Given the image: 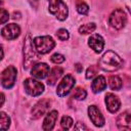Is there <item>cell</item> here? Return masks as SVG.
Returning <instances> with one entry per match:
<instances>
[{
    "label": "cell",
    "instance_id": "1",
    "mask_svg": "<svg viewBox=\"0 0 131 131\" xmlns=\"http://www.w3.org/2000/svg\"><path fill=\"white\" fill-rule=\"evenodd\" d=\"M122 63V58L112 50L106 51L99 59V67L105 72H115L121 68Z\"/></svg>",
    "mask_w": 131,
    "mask_h": 131
},
{
    "label": "cell",
    "instance_id": "2",
    "mask_svg": "<svg viewBox=\"0 0 131 131\" xmlns=\"http://www.w3.org/2000/svg\"><path fill=\"white\" fill-rule=\"evenodd\" d=\"M24 56H25V59H24V67L25 69H29L31 66L35 64L38 60H39V57L36 53V50H34V47H33V41L31 40V37L30 35H28L25 39V44H24Z\"/></svg>",
    "mask_w": 131,
    "mask_h": 131
},
{
    "label": "cell",
    "instance_id": "3",
    "mask_svg": "<svg viewBox=\"0 0 131 131\" xmlns=\"http://www.w3.org/2000/svg\"><path fill=\"white\" fill-rule=\"evenodd\" d=\"M33 46L38 53L45 54L53 49V47L55 46V42L50 36H41L36 37L33 40Z\"/></svg>",
    "mask_w": 131,
    "mask_h": 131
},
{
    "label": "cell",
    "instance_id": "4",
    "mask_svg": "<svg viewBox=\"0 0 131 131\" xmlns=\"http://www.w3.org/2000/svg\"><path fill=\"white\" fill-rule=\"evenodd\" d=\"M49 2V11L54 14L57 19L64 20L68 17V6L62 0H48Z\"/></svg>",
    "mask_w": 131,
    "mask_h": 131
},
{
    "label": "cell",
    "instance_id": "5",
    "mask_svg": "<svg viewBox=\"0 0 131 131\" xmlns=\"http://www.w3.org/2000/svg\"><path fill=\"white\" fill-rule=\"evenodd\" d=\"M110 25L117 29V30H120L122 29L125 25H126V21H127V16H126V13L123 9H120V8H117L115 9L112 14L110 15Z\"/></svg>",
    "mask_w": 131,
    "mask_h": 131
},
{
    "label": "cell",
    "instance_id": "6",
    "mask_svg": "<svg viewBox=\"0 0 131 131\" xmlns=\"http://www.w3.org/2000/svg\"><path fill=\"white\" fill-rule=\"evenodd\" d=\"M24 86H25L27 93L30 94L31 96H38L41 93H43V91H44V85L41 82L34 80L32 78L26 79Z\"/></svg>",
    "mask_w": 131,
    "mask_h": 131
},
{
    "label": "cell",
    "instance_id": "7",
    "mask_svg": "<svg viewBox=\"0 0 131 131\" xmlns=\"http://www.w3.org/2000/svg\"><path fill=\"white\" fill-rule=\"evenodd\" d=\"M15 79H16V69L14 67L10 66L2 72L1 83L4 88H6V89L11 88L15 83Z\"/></svg>",
    "mask_w": 131,
    "mask_h": 131
},
{
    "label": "cell",
    "instance_id": "8",
    "mask_svg": "<svg viewBox=\"0 0 131 131\" xmlns=\"http://www.w3.org/2000/svg\"><path fill=\"white\" fill-rule=\"evenodd\" d=\"M75 83H76L75 82V78L72 75H67L57 86V89H56L57 95L60 96V97L68 95L70 93V91L73 89Z\"/></svg>",
    "mask_w": 131,
    "mask_h": 131
},
{
    "label": "cell",
    "instance_id": "9",
    "mask_svg": "<svg viewBox=\"0 0 131 131\" xmlns=\"http://www.w3.org/2000/svg\"><path fill=\"white\" fill-rule=\"evenodd\" d=\"M50 107V100L47 98L39 100L32 110V117L33 119H39L41 118Z\"/></svg>",
    "mask_w": 131,
    "mask_h": 131
},
{
    "label": "cell",
    "instance_id": "10",
    "mask_svg": "<svg viewBox=\"0 0 131 131\" xmlns=\"http://www.w3.org/2000/svg\"><path fill=\"white\" fill-rule=\"evenodd\" d=\"M88 115H89V118L91 120V122L97 126V127H101L104 125V118L103 116L101 115L100 111L97 108V106L95 105H90L88 107Z\"/></svg>",
    "mask_w": 131,
    "mask_h": 131
},
{
    "label": "cell",
    "instance_id": "11",
    "mask_svg": "<svg viewBox=\"0 0 131 131\" xmlns=\"http://www.w3.org/2000/svg\"><path fill=\"white\" fill-rule=\"evenodd\" d=\"M1 34L2 36L7 39V40H13L15 39L16 37L19 36L20 34V28L15 25V24H9V25H6L2 31H1Z\"/></svg>",
    "mask_w": 131,
    "mask_h": 131
},
{
    "label": "cell",
    "instance_id": "12",
    "mask_svg": "<svg viewBox=\"0 0 131 131\" xmlns=\"http://www.w3.org/2000/svg\"><path fill=\"white\" fill-rule=\"evenodd\" d=\"M31 74L33 77L37 79H44L49 74V67L44 62H39L33 66L31 70Z\"/></svg>",
    "mask_w": 131,
    "mask_h": 131
},
{
    "label": "cell",
    "instance_id": "13",
    "mask_svg": "<svg viewBox=\"0 0 131 131\" xmlns=\"http://www.w3.org/2000/svg\"><path fill=\"white\" fill-rule=\"evenodd\" d=\"M88 45L90 46L91 49H93L95 52L99 53L102 51L103 47H104V40L103 38L98 35V34H93L90 36L89 40H88Z\"/></svg>",
    "mask_w": 131,
    "mask_h": 131
},
{
    "label": "cell",
    "instance_id": "14",
    "mask_svg": "<svg viewBox=\"0 0 131 131\" xmlns=\"http://www.w3.org/2000/svg\"><path fill=\"white\" fill-rule=\"evenodd\" d=\"M105 104H106L107 110L111 113H116L120 108L121 101H120V99L118 98L117 95H115L113 93H106V95H105Z\"/></svg>",
    "mask_w": 131,
    "mask_h": 131
},
{
    "label": "cell",
    "instance_id": "15",
    "mask_svg": "<svg viewBox=\"0 0 131 131\" xmlns=\"http://www.w3.org/2000/svg\"><path fill=\"white\" fill-rule=\"evenodd\" d=\"M117 126L121 130H130L131 129V117L129 112H124L119 115L117 119Z\"/></svg>",
    "mask_w": 131,
    "mask_h": 131
},
{
    "label": "cell",
    "instance_id": "16",
    "mask_svg": "<svg viewBox=\"0 0 131 131\" xmlns=\"http://www.w3.org/2000/svg\"><path fill=\"white\" fill-rule=\"evenodd\" d=\"M57 117H58V113L56 111H51L50 113H48L43 122V126H42L43 130H45V131L52 130L55 125V122L57 120Z\"/></svg>",
    "mask_w": 131,
    "mask_h": 131
},
{
    "label": "cell",
    "instance_id": "17",
    "mask_svg": "<svg viewBox=\"0 0 131 131\" xmlns=\"http://www.w3.org/2000/svg\"><path fill=\"white\" fill-rule=\"evenodd\" d=\"M106 87V82H105V79L103 76H98L96 77L92 84H91V88L93 90L94 93H97V92H101L102 90H104Z\"/></svg>",
    "mask_w": 131,
    "mask_h": 131
},
{
    "label": "cell",
    "instance_id": "18",
    "mask_svg": "<svg viewBox=\"0 0 131 131\" xmlns=\"http://www.w3.org/2000/svg\"><path fill=\"white\" fill-rule=\"evenodd\" d=\"M62 73H63V70L61 68H59V67L53 68L51 70V72L48 74L49 77L47 79V84L48 85H54L56 83V81L60 78V76L62 75Z\"/></svg>",
    "mask_w": 131,
    "mask_h": 131
},
{
    "label": "cell",
    "instance_id": "19",
    "mask_svg": "<svg viewBox=\"0 0 131 131\" xmlns=\"http://www.w3.org/2000/svg\"><path fill=\"white\" fill-rule=\"evenodd\" d=\"M122 85V80L118 76H111L108 78V86L112 90H120Z\"/></svg>",
    "mask_w": 131,
    "mask_h": 131
},
{
    "label": "cell",
    "instance_id": "20",
    "mask_svg": "<svg viewBox=\"0 0 131 131\" xmlns=\"http://www.w3.org/2000/svg\"><path fill=\"white\" fill-rule=\"evenodd\" d=\"M9 125H10V118L4 112H0V130L8 129Z\"/></svg>",
    "mask_w": 131,
    "mask_h": 131
},
{
    "label": "cell",
    "instance_id": "21",
    "mask_svg": "<svg viewBox=\"0 0 131 131\" xmlns=\"http://www.w3.org/2000/svg\"><path fill=\"white\" fill-rule=\"evenodd\" d=\"M95 29H96V26H95L94 23L85 24V25H83V26H81V27L79 28V33L86 35V34H90V33H92Z\"/></svg>",
    "mask_w": 131,
    "mask_h": 131
},
{
    "label": "cell",
    "instance_id": "22",
    "mask_svg": "<svg viewBox=\"0 0 131 131\" xmlns=\"http://www.w3.org/2000/svg\"><path fill=\"white\" fill-rule=\"evenodd\" d=\"M76 8H77V11L81 14H87V12L89 10L88 5L82 0H77L76 1Z\"/></svg>",
    "mask_w": 131,
    "mask_h": 131
},
{
    "label": "cell",
    "instance_id": "23",
    "mask_svg": "<svg viewBox=\"0 0 131 131\" xmlns=\"http://www.w3.org/2000/svg\"><path fill=\"white\" fill-rule=\"evenodd\" d=\"M60 125H61V128L64 129V130H69L72 125H73V119L69 116H64L62 117L61 119V122H60Z\"/></svg>",
    "mask_w": 131,
    "mask_h": 131
},
{
    "label": "cell",
    "instance_id": "24",
    "mask_svg": "<svg viewBox=\"0 0 131 131\" xmlns=\"http://www.w3.org/2000/svg\"><path fill=\"white\" fill-rule=\"evenodd\" d=\"M86 95H87L86 91H85L83 88L78 87V88L75 89L74 94H73V97L76 98V99H78V100H82V99H84V98L86 97Z\"/></svg>",
    "mask_w": 131,
    "mask_h": 131
},
{
    "label": "cell",
    "instance_id": "25",
    "mask_svg": "<svg viewBox=\"0 0 131 131\" xmlns=\"http://www.w3.org/2000/svg\"><path fill=\"white\" fill-rule=\"evenodd\" d=\"M56 36H57V38L59 40L64 41V40H68L69 39V32L66 29H59L56 32Z\"/></svg>",
    "mask_w": 131,
    "mask_h": 131
},
{
    "label": "cell",
    "instance_id": "26",
    "mask_svg": "<svg viewBox=\"0 0 131 131\" xmlns=\"http://www.w3.org/2000/svg\"><path fill=\"white\" fill-rule=\"evenodd\" d=\"M96 74H97V67H95V66H90V67L87 69V71H86V78H87V79H91V78H93Z\"/></svg>",
    "mask_w": 131,
    "mask_h": 131
},
{
    "label": "cell",
    "instance_id": "27",
    "mask_svg": "<svg viewBox=\"0 0 131 131\" xmlns=\"http://www.w3.org/2000/svg\"><path fill=\"white\" fill-rule=\"evenodd\" d=\"M8 18H9V14L7 10H5L4 8H0V25L7 23Z\"/></svg>",
    "mask_w": 131,
    "mask_h": 131
},
{
    "label": "cell",
    "instance_id": "28",
    "mask_svg": "<svg viewBox=\"0 0 131 131\" xmlns=\"http://www.w3.org/2000/svg\"><path fill=\"white\" fill-rule=\"evenodd\" d=\"M50 59H51V61L54 62V63H61V62L64 61V56L61 55V54H59V53H54V54L50 57Z\"/></svg>",
    "mask_w": 131,
    "mask_h": 131
},
{
    "label": "cell",
    "instance_id": "29",
    "mask_svg": "<svg viewBox=\"0 0 131 131\" xmlns=\"http://www.w3.org/2000/svg\"><path fill=\"white\" fill-rule=\"evenodd\" d=\"M74 129H75V130H82V129L87 130V127H86L84 124H82V123H77V125L74 127Z\"/></svg>",
    "mask_w": 131,
    "mask_h": 131
},
{
    "label": "cell",
    "instance_id": "30",
    "mask_svg": "<svg viewBox=\"0 0 131 131\" xmlns=\"http://www.w3.org/2000/svg\"><path fill=\"white\" fill-rule=\"evenodd\" d=\"M30 4L34 7V8H37L38 7V4H39V0H29Z\"/></svg>",
    "mask_w": 131,
    "mask_h": 131
},
{
    "label": "cell",
    "instance_id": "31",
    "mask_svg": "<svg viewBox=\"0 0 131 131\" xmlns=\"http://www.w3.org/2000/svg\"><path fill=\"white\" fill-rule=\"evenodd\" d=\"M4 101H5V96H4L3 93H0V107L3 105Z\"/></svg>",
    "mask_w": 131,
    "mask_h": 131
},
{
    "label": "cell",
    "instance_id": "32",
    "mask_svg": "<svg viewBox=\"0 0 131 131\" xmlns=\"http://www.w3.org/2000/svg\"><path fill=\"white\" fill-rule=\"evenodd\" d=\"M75 67H76V69H77V72H78V73H81V72H82V70H83V67H82L80 63H77Z\"/></svg>",
    "mask_w": 131,
    "mask_h": 131
},
{
    "label": "cell",
    "instance_id": "33",
    "mask_svg": "<svg viewBox=\"0 0 131 131\" xmlns=\"http://www.w3.org/2000/svg\"><path fill=\"white\" fill-rule=\"evenodd\" d=\"M3 54H4V52H3V48H2V46L0 45V60L2 59V57H3Z\"/></svg>",
    "mask_w": 131,
    "mask_h": 131
}]
</instances>
